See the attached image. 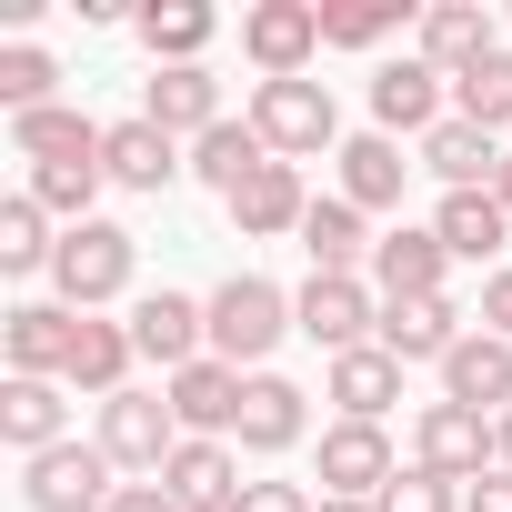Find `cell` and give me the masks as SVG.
Here are the masks:
<instances>
[{"label": "cell", "mask_w": 512, "mask_h": 512, "mask_svg": "<svg viewBox=\"0 0 512 512\" xmlns=\"http://www.w3.org/2000/svg\"><path fill=\"white\" fill-rule=\"evenodd\" d=\"M282 332H302V322H292V302H282L262 272H231V282L211 292V362L241 372V362H262Z\"/></svg>", "instance_id": "obj_1"}, {"label": "cell", "mask_w": 512, "mask_h": 512, "mask_svg": "<svg viewBox=\"0 0 512 512\" xmlns=\"http://www.w3.org/2000/svg\"><path fill=\"white\" fill-rule=\"evenodd\" d=\"M51 282H61V302H71V312L121 302V292H131V231H121V221H81V231H61Z\"/></svg>", "instance_id": "obj_2"}, {"label": "cell", "mask_w": 512, "mask_h": 512, "mask_svg": "<svg viewBox=\"0 0 512 512\" xmlns=\"http://www.w3.org/2000/svg\"><path fill=\"white\" fill-rule=\"evenodd\" d=\"M251 131L272 141V161H302V151H332V91L322 81H262L251 91Z\"/></svg>", "instance_id": "obj_3"}, {"label": "cell", "mask_w": 512, "mask_h": 512, "mask_svg": "<svg viewBox=\"0 0 512 512\" xmlns=\"http://www.w3.org/2000/svg\"><path fill=\"white\" fill-rule=\"evenodd\" d=\"M111 452L101 442H61V452H41L31 462V482H21V502L31 512H111Z\"/></svg>", "instance_id": "obj_4"}, {"label": "cell", "mask_w": 512, "mask_h": 512, "mask_svg": "<svg viewBox=\"0 0 512 512\" xmlns=\"http://www.w3.org/2000/svg\"><path fill=\"white\" fill-rule=\"evenodd\" d=\"M292 322H302L332 362H342V352H362V332H382V322H372V282H362V272H312V282H302V302H292Z\"/></svg>", "instance_id": "obj_5"}, {"label": "cell", "mask_w": 512, "mask_h": 512, "mask_svg": "<svg viewBox=\"0 0 512 512\" xmlns=\"http://www.w3.org/2000/svg\"><path fill=\"white\" fill-rule=\"evenodd\" d=\"M101 452H111V472H151V482H161V462L181 452V422H171V402H151V392H121V402H101Z\"/></svg>", "instance_id": "obj_6"}, {"label": "cell", "mask_w": 512, "mask_h": 512, "mask_svg": "<svg viewBox=\"0 0 512 512\" xmlns=\"http://www.w3.org/2000/svg\"><path fill=\"white\" fill-rule=\"evenodd\" d=\"M241 51L262 61V81H302V61L322 51V11L312 0H262V11L241 21Z\"/></svg>", "instance_id": "obj_7"}, {"label": "cell", "mask_w": 512, "mask_h": 512, "mask_svg": "<svg viewBox=\"0 0 512 512\" xmlns=\"http://www.w3.org/2000/svg\"><path fill=\"white\" fill-rule=\"evenodd\" d=\"M131 342H141V362H161V372H191V362H201V342H211V302L141 292V312H131Z\"/></svg>", "instance_id": "obj_8"}, {"label": "cell", "mask_w": 512, "mask_h": 512, "mask_svg": "<svg viewBox=\"0 0 512 512\" xmlns=\"http://www.w3.org/2000/svg\"><path fill=\"white\" fill-rule=\"evenodd\" d=\"M241 392H251V382H241L231 362H191V372H171V392H161V402H171L181 442H211V432H231V422H241Z\"/></svg>", "instance_id": "obj_9"}, {"label": "cell", "mask_w": 512, "mask_h": 512, "mask_svg": "<svg viewBox=\"0 0 512 512\" xmlns=\"http://www.w3.org/2000/svg\"><path fill=\"white\" fill-rule=\"evenodd\" d=\"M412 442H422V472H442V482H482V462L502 452V442H492V422H482V412H462V402H432Z\"/></svg>", "instance_id": "obj_10"}, {"label": "cell", "mask_w": 512, "mask_h": 512, "mask_svg": "<svg viewBox=\"0 0 512 512\" xmlns=\"http://www.w3.org/2000/svg\"><path fill=\"white\" fill-rule=\"evenodd\" d=\"M322 482H332V502H382V482H392L382 422H332L322 432Z\"/></svg>", "instance_id": "obj_11"}, {"label": "cell", "mask_w": 512, "mask_h": 512, "mask_svg": "<svg viewBox=\"0 0 512 512\" xmlns=\"http://www.w3.org/2000/svg\"><path fill=\"white\" fill-rule=\"evenodd\" d=\"M161 492L181 502V512H241V462H231V442H181L171 462H161Z\"/></svg>", "instance_id": "obj_12"}, {"label": "cell", "mask_w": 512, "mask_h": 512, "mask_svg": "<svg viewBox=\"0 0 512 512\" xmlns=\"http://www.w3.org/2000/svg\"><path fill=\"white\" fill-rule=\"evenodd\" d=\"M0 342H11V372H21V382H51V372H71L81 312H71V302H21V312H11V332H0Z\"/></svg>", "instance_id": "obj_13"}, {"label": "cell", "mask_w": 512, "mask_h": 512, "mask_svg": "<svg viewBox=\"0 0 512 512\" xmlns=\"http://www.w3.org/2000/svg\"><path fill=\"white\" fill-rule=\"evenodd\" d=\"M442 402H462V412H512V342H502V332H462V352L442 362Z\"/></svg>", "instance_id": "obj_14"}, {"label": "cell", "mask_w": 512, "mask_h": 512, "mask_svg": "<svg viewBox=\"0 0 512 512\" xmlns=\"http://www.w3.org/2000/svg\"><path fill=\"white\" fill-rule=\"evenodd\" d=\"M372 121L382 131H442V71L432 61H392V71H372Z\"/></svg>", "instance_id": "obj_15"}, {"label": "cell", "mask_w": 512, "mask_h": 512, "mask_svg": "<svg viewBox=\"0 0 512 512\" xmlns=\"http://www.w3.org/2000/svg\"><path fill=\"white\" fill-rule=\"evenodd\" d=\"M101 171H111L121 191H171L181 151H171V131H161V121H111V131H101Z\"/></svg>", "instance_id": "obj_16"}, {"label": "cell", "mask_w": 512, "mask_h": 512, "mask_svg": "<svg viewBox=\"0 0 512 512\" xmlns=\"http://www.w3.org/2000/svg\"><path fill=\"white\" fill-rule=\"evenodd\" d=\"M422 61L442 81H462L472 61H492V11H482V0H442V11H422Z\"/></svg>", "instance_id": "obj_17"}, {"label": "cell", "mask_w": 512, "mask_h": 512, "mask_svg": "<svg viewBox=\"0 0 512 512\" xmlns=\"http://www.w3.org/2000/svg\"><path fill=\"white\" fill-rule=\"evenodd\" d=\"M402 181H412V161H402V141H392V131L342 141V201H352V211H392V201H402Z\"/></svg>", "instance_id": "obj_18"}, {"label": "cell", "mask_w": 512, "mask_h": 512, "mask_svg": "<svg viewBox=\"0 0 512 512\" xmlns=\"http://www.w3.org/2000/svg\"><path fill=\"white\" fill-rule=\"evenodd\" d=\"M382 352H392V362H452V352H462V312H452L442 292H432V302H392V312H382Z\"/></svg>", "instance_id": "obj_19"}, {"label": "cell", "mask_w": 512, "mask_h": 512, "mask_svg": "<svg viewBox=\"0 0 512 512\" xmlns=\"http://www.w3.org/2000/svg\"><path fill=\"white\" fill-rule=\"evenodd\" d=\"M442 231H392V241H372V282L392 292V302H432L442 292Z\"/></svg>", "instance_id": "obj_20"}, {"label": "cell", "mask_w": 512, "mask_h": 512, "mask_svg": "<svg viewBox=\"0 0 512 512\" xmlns=\"http://www.w3.org/2000/svg\"><path fill=\"white\" fill-rule=\"evenodd\" d=\"M302 211H312V191H302V171H292V161L251 171V181L231 191V221H241L251 241H272V231H302Z\"/></svg>", "instance_id": "obj_21"}, {"label": "cell", "mask_w": 512, "mask_h": 512, "mask_svg": "<svg viewBox=\"0 0 512 512\" xmlns=\"http://www.w3.org/2000/svg\"><path fill=\"white\" fill-rule=\"evenodd\" d=\"M422 161L442 171V191H492V171H502V141H492L482 121H462V111H452V121L422 141Z\"/></svg>", "instance_id": "obj_22"}, {"label": "cell", "mask_w": 512, "mask_h": 512, "mask_svg": "<svg viewBox=\"0 0 512 512\" xmlns=\"http://www.w3.org/2000/svg\"><path fill=\"white\" fill-rule=\"evenodd\" d=\"M332 402H342V422H382V412L402 402V362H392L382 342L342 352V362H332Z\"/></svg>", "instance_id": "obj_23"}, {"label": "cell", "mask_w": 512, "mask_h": 512, "mask_svg": "<svg viewBox=\"0 0 512 512\" xmlns=\"http://www.w3.org/2000/svg\"><path fill=\"white\" fill-rule=\"evenodd\" d=\"M231 432H241V452H292V442H302V392H292L282 372H251Z\"/></svg>", "instance_id": "obj_24"}, {"label": "cell", "mask_w": 512, "mask_h": 512, "mask_svg": "<svg viewBox=\"0 0 512 512\" xmlns=\"http://www.w3.org/2000/svg\"><path fill=\"white\" fill-rule=\"evenodd\" d=\"M432 231H442V251H452V262H492V251H502V231H512V211H502L492 191H442Z\"/></svg>", "instance_id": "obj_25"}, {"label": "cell", "mask_w": 512, "mask_h": 512, "mask_svg": "<svg viewBox=\"0 0 512 512\" xmlns=\"http://www.w3.org/2000/svg\"><path fill=\"white\" fill-rule=\"evenodd\" d=\"M141 121H161L171 141H181V131L201 141V131H221V81H211L201 61H191V71H161V81H151V111H141Z\"/></svg>", "instance_id": "obj_26"}, {"label": "cell", "mask_w": 512, "mask_h": 512, "mask_svg": "<svg viewBox=\"0 0 512 512\" xmlns=\"http://www.w3.org/2000/svg\"><path fill=\"white\" fill-rule=\"evenodd\" d=\"M131 352H141V342H131V322H91V312H81V342H71V372H61V382H71V392H101V402H121V372H131Z\"/></svg>", "instance_id": "obj_27"}, {"label": "cell", "mask_w": 512, "mask_h": 512, "mask_svg": "<svg viewBox=\"0 0 512 512\" xmlns=\"http://www.w3.org/2000/svg\"><path fill=\"white\" fill-rule=\"evenodd\" d=\"M0 442H11L21 462L61 452V392H51V382H21V372H11V392H0Z\"/></svg>", "instance_id": "obj_28"}, {"label": "cell", "mask_w": 512, "mask_h": 512, "mask_svg": "<svg viewBox=\"0 0 512 512\" xmlns=\"http://www.w3.org/2000/svg\"><path fill=\"white\" fill-rule=\"evenodd\" d=\"M191 171H201V181H211V191L231 201V191H241L251 171H272V141L251 131V121H221V131H201V141H191Z\"/></svg>", "instance_id": "obj_29"}, {"label": "cell", "mask_w": 512, "mask_h": 512, "mask_svg": "<svg viewBox=\"0 0 512 512\" xmlns=\"http://www.w3.org/2000/svg\"><path fill=\"white\" fill-rule=\"evenodd\" d=\"M211 11H201V0H151V11H141V41H151V61L161 71H191L201 51H211Z\"/></svg>", "instance_id": "obj_30"}, {"label": "cell", "mask_w": 512, "mask_h": 512, "mask_svg": "<svg viewBox=\"0 0 512 512\" xmlns=\"http://www.w3.org/2000/svg\"><path fill=\"white\" fill-rule=\"evenodd\" d=\"M11 141H21V161L41 171V161H101V131L81 121V111H31V121H11Z\"/></svg>", "instance_id": "obj_31"}, {"label": "cell", "mask_w": 512, "mask_h": 512, "mask_svg": "<svg viewBox=\"0 0 512 512\" xmlns=\"http://www.w3.org/2000/svg\"><path fill=\"white\" fill-rule=\"evenodd\" d=\"M302 251H312V272H352L362 251H372V241H362V211H352V201H312V211H302Z\"/></svg>", "instance_id": "obj_32"}, {"label": "cell", "mask_w": 512, "mask_h": 512, "mask_svg": "<svg viewBox=\"0 0 512 512\" xmlns=\"http://www.w3.org/2000/svg\"><path fill=\"white\" fill-rule=\"evenodd\" d=\"M51 211L21 191V201H0V272H41V262H61V241L41 231Z\"/></svg>", "instance_id": "obj_33"}, {"label": "cell", "mask_w": 512, "mask_h": 512, "mask_svg": "<svg viewBox=\"0 0 512 512\" xmlns=\"http://www.w3.org/2000/svg\"><path fill=\"white\" fill-rule=\"evenodd\" d=\"M101 181H111L101 161H41V171H31V201H41V211H61V221L81 231V221H91V191H101Z\"/></svg>", "instance_id": "obj_34"}, {"label": "cell", "mask_w": 512, "mask_h": 512, "mask_svg": "<svg viewBox=\"0 0 512 512\" xmlns=\"http://www.w3.org/2000/svg\"><path fill=\"white\" fill-rule=\"evenodd\" d=\"M51 51H31V41H11L0 51V101H11V121H31V111H51Z\"/></svg>", "instance_id": "obj_35"}, {"label": "cell", "mask_w": 512, "mask_h": 512, "mask_svg": "<svg viewBox=\"0 0 512 512\" xmlns=\"http://www.w3.org/2000/svg\"><path fill=\"white\" fill-rule=\"evenodd\" d=\"M452 91H462V121H482V131H502V121H512V51H492V61H472V71H462Z\"/></svg>", "instance_id": "obj_36"}, {"label": "cell", "mask_w": 512, "mask_h": 512, "mask_svg": "<svg viewBox=\"0 0 512 512\" xmlns=\"http://www.w3.org/2000/svg\"><path fill=\"white\" fill-rule=\"evenodd\" d=\"M382 31H402V11H392V0H362V11H322V41H342V51H372Z\"/></svg>", "instance_id": "obj_37"}, {"label": "cell", "mask_w": 512, "mask_h": 512, "mask_svg": "<svg viewBox=\"0 0 512 512\" xmlns=\"http://www.w3.org/2000/svg\"><path fill=\"white\" fill-rule=\"evenodd\" d=\"M382 512H462V492L442 472H392L382 482Z\"/></svg>", "instance_id": "obj_38"}, {"label": "cell", "mask_w": 512, "mask_h": 512, "mask_svg": "<svg viewBox=\"0 0 512 512\" xmlns=\"http://www.w3.org/2000/svg\"><path fill=\"white\" fill-rule=\"evenodd\" d=\"M241 512H312V492H302V482H251Z\"/></svg>", "instance_id": "obj_39"}, {"label": "cell", "mask_w": 512, "mask_h": 512, "mask_svg": "<svg viewBox=\"0 0 512 512\" xmlns=\"http://www.w3.org/2000/svg\"><path fill=\"white\" fill-rule=\"evenodd\" d=\"M482 322H492V332H502V342H512V262H502V272H492V282H482Z\"/></svg>", "instance_id": "obj_40"}, {"label": "cell", "mask_w": 512, "mask_h": 512, "mask_svg": "<svg viewBox=\"0 0 512 512\" xmlns=\"http://www.w3.org/2000/svg\"><path fill=\"white\" fill-rule=\"evenodd\" d=\"M462 512H512V472H482V482L462 492Z\"/></svg>", "instance_id": "obj_41"}, {"label": "cell", "mask_w": 512, "mask_h": 512, "mask_svg": "<svg viewBox=\"0 0 512 512\" xmlns=\"http://www.w3.org/2000/svg\"><path fill=\"white\" fill-rule=\"evenodd\" d=\"M111 512H181V502H171L161 482H121V492H111Z\"/></svg>", "instance_id": "obj_42"}, {"label": "cell", "mask_w": 512, "mask_h": 512, "mask_svg": "<svg viewBox=\"0 0 512 512\" xmlns=\"http://www.w3.org/2000/svg\"><path fill=\"white\" fill-rule=\"evenodd\" d=\"M492 201H502V211H512V151H502V171H492Z\"/></svg>", "instance_id": "obj_43"}, {"label": "cell", "mask_w": 512, "mask_h": 512, "mask_svg": "<svg viewBox=\"0 0 512 512\" xmlns=\"http://www.w3.org/2000/svg\"><path fill=\"white\" fill-rule=\"evenodd\" d=\"M492 442H502V462H512V412H502V422H492Z\"/></svg>", "instance_id": "obj_44"}, {"label": "cell", "mask_w": 512, "mask_h": 512, "mask_svg": "<svg viewBox=\"0 0 512 512\" xmlns=\"http://www.w3.org/2000/svg\"><path fill=\"white\" fill-rule=\"evenodd\" d=\"M322 512H382V502H322Z\"/></svg>", "instance_id": "obj_45"}]
</instances>
